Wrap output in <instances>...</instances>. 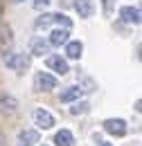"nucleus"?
<instances>
[{"mask_svg": "<svg viewBox=\"0 0 142 146\" xmlns=\"http://www.w3.org/2000/svg\"><path fill=\"white\" fill-rule=\"evenodd\" d=\"M52 25L70 29V27H72V20L68 18L66 14H43V16H38V18H36V23H34L36 29H43V27H52Z\"/></svg>", "mask_w": 142, "mask_h": 146, "instance_id": "obj_1", "label": "nucleus"}, {"mask_svg": "<svg viewBox=\"0 0 142 146\" xmlns=\"http://www.w3.org/2000/svg\"><path fill=\"white\" fill-rule=\"evenodd\" d=\"M5 63H7V68H11V70H16L18 74L20 72H25L27 68H29V56H25V54H7L5 56Z\"/></svg>", "mask_w": 142, "mask_h": 146, "instance_id": "obj_2", "label": "nucleus"}, {"mask_svg": "<svg viewBox=\"0 0 142 146\" xmlns=\"http://www.w3.org/2000/svg\"><path fill=\"white\" fill-rule=\"evenodd\" d=\"M34 88L36 90H54L56 88V76H52L50 72H36Z\"/></svg>", "mask_w": 142, "mask_h": 146, "instance_id": "obj_3", "label": "nucleus"}, {"mask_svg": "<svg viewBox=\"0 0 142 146\" xmlns=\"http://www.w3.org/2000/svg\"><path fill=\"white\" fill-rule=\"evenodd\" d=\"M104 130L115 135V137H122V135H126V121L124 119H106L104 121Z\"/></svg>", "mask_w": 142, "mask_h": 146, "instance_id": "obj_4", "label": "nucleus"}, {"mask_svg": "<svg viewBox=\"0 0 142 146\" xmlns=\"http://www.w3.org/2000/svg\"><path fill=\"white\" fill-rule=\"evenodd\" d=\"M70 40V29H66V27H56V29H52V34H50V45H54V47H61V45H66Z\"/></svg>", "mask_w": 142, "mask_h": 146, "instance_id": "obj_5", "label": "nucleus"}, {"mask_svg": "<svg viewBox=\"0 0 142 146\" xmlns=\"http://www.w3.org/2000/svg\"><path fill=\"white\" fill-rule=\"evenodd\" d=\"M120 16L124 23L129 25H140V7H131V5H126L120 9Z\"/></svg>", "mask_w": 142, "mask_h": 146, "instance_id": "obj_6", "label": "nucleus"}, {"mask_svg": "<svg viewBox=\"0 0 142 146\" xmlns=\"http://www.w3.org/2000/svg\"><path fill=\"white\" fill-rule=\"evenodd\" d=\"M34 124L38 128H52L54 126V117L48 112V110L38 108V110H34Z\"/></svg>", "mask_w": 142, "mask_h": 146, "instance_id": "obj_7", "label": "nucleus"}, {"mask_svg": "<svg viewBox=\"0 0 142 146\" xmlns=\"http://www.w3.org/2000/svg\"><path fill=\"white\" fill-rule=\"evenodd\" d=\"M48 68L50 70H54L56 74H68V61L66 58H61L59 54H54V56H48Z\"/></svg>", "mask_w": 142, "mask_h": 146, "instance_id": "obj_8", "label": "nucleus"}, {"mask_svg": "<svg viewBox=\"0 0 142 146\" xmlns=\"http://www.w3.org/2000/svg\"><path fill=\"white\" fill-rule=\"evenodd\" d=\"M29 52H32L34 56H45L48 52H50V43L36 36V38H32V40H29Z\"/></svg>", "mask_w": 142, "mask_h": 146, "instance_id": "obj_9", "label": "nucleus"}, {"mask_svg": "<svg viewBox=\"0 0 142 146\" xmlns=\"http://www.w3.org/2000/svg\"><path fill=\"white\" fill-rule=\"evenodd\" d=\"M74 9H77V14H79L81 18H90V16L95 14L92 0H74Z\"/></svg>", "mask_w": 142, "mask_h": 146, "instance_id": "obj_10", "label": "nucleus"}, {"mask_svg": "<svg viewBox=\"0 0 142 146\" xmlns=\"http://www.w3.org/2000/svg\"><path fill=\"white\" fill-rule=\"evenodd\" d=\"M54 144L56 146H74V135H72L68 128H61L54 135Z\"/></svg>", "mask_w": 142, "mask_h": 146, "instance_id": "obj_11", "label": "nucleus"}, {"mask_svg": "<svg viewBox=\"0 0 142 146\" xmlns=\"http://www.w3.org/2000/svg\"><path fill=\"white\" fill-rule=\"evenodd\" d=\"M41 137H38V133L36 130H23L20 135H18V144L16 146H34Z\"/></svg>", "mask_w": 142, "mask_h": 146, "instance_id": "obj_12", "label": "nucleus"}, {"mask_svg": "<svg viewBox=\"0 0 142 146\" xmlns=\"http://www.w3.org/2000/svg\"><path fill=\"white\" fill-rule=\"evenodd\" d=\"M81 52H84L81 40H68V43H66V56H68V58H79Z\"/></svg>", "mask_w": 142, "mask_h": 146, "instance_id": "obj_13", "label": "nucleus"}, {"mask_svg": "<svg viewBox=\"0 0 142 146\" xmlns=\"http://www.w3.org/2000/svg\"><path fill=\"white\" fill-rule=\"evenodd\" d=\"M81 88H79V86H72V88H68V90L66 92H61V101H63V104H70V101H77V99H79V97H81Z\"/></svg>", "mask_w": 142, "mask_h": 146, "instance_id": "obj_14", "label": "nucleus"}, {"mask_svg": "<svg viewBox=\"0 0 142 146\" xmlns=\"http://www.w3.org/2000/svg\"><path fill=\"white\" fill-rule=\"evenodd\" d=\"M0 108L5 110V112H9V115H11V112H16V99H14V97L2 94V97H0Z\"/></svg>", "mask_w": 142, "mask_h": 146, "instance_id": "obj_15", "label": "nucleus"}, {"mask_svg": "<svg viewBox=\"0 0 142 146\" xmlns=\"http://www.w3.org/2000/svg\"><path fill=\"white\" fill-rule=\"evenodd\" d=\"M11 45V32L9 27H0V47H7Z\"/></svg>", "mask_w": 142, "mask_h": 146, "instance_id": "obj_16", "label": "nucleus"}, {"mask_svg": "<svg viewBox=\"0 0 142 146\" xmlns=\"http://www.w3.org/2000/svg\"><path fill=\"white\" fill-rule=\"evenodd\" d=\"M86 110H88V104H84V101L79 104V101H77V104L70 108V112H72V115H79V112H86Z\"/></svg>", "mask_w": 142, "mask_h": 146, "instance_id": "obj_17", "label": "nucleus"}, {"mask_svg": "<svg viewBox=\"0 0 142 146\" xmlns=\"http://www.w3.org/2000/svg\"><path fill=\"white\" fill-rule=\"evenodd\" d=\"M111 7H113V0H104V14H111Z\"/></svg>", "mask_w": 142, "mask_h": 146, "instance_id": "obj_18", "label": "nucleus"}, {"mask_svg": "<svg viewBox=\"0 0 142 146\" xmlns=\"http://www.w3.org/2000/svg\"><path fill=\"white\" fill-rule=\"evenodd\" d=\"M50 0H34V7H43V5H48Z\"/></svg>", "mask_w": 142, "mask_h": 146, "instance_id": "obj_19", "label": "nucleus"}, {"mask_svg": "<svg viewBox=\"0 0 142 146\" xmlns=\"http://www.w3.org/2000/svg\"><path fill=\"white\" fill-rule=\"evenodd\" d=\"M99 146H113L111 142H99Z\"/></svg>", "mask_w": 142, "mask_h": 146, "instance_id": "obj_20", "label": "nucleus"}, {"mask_svg": "<svg viewBox=\"0 0 142 146\" xmlns=\"http://www.w3.org/2000/svg\"><path fill=\"white\" fill-rule=\"evenodd\" d=\"M0 16H2V5H0Z\"/></svg>", "mask_w": 142, "mask_h": 146, "instance_id": "obj_21", "label": "nucleus"}]
</instances>
